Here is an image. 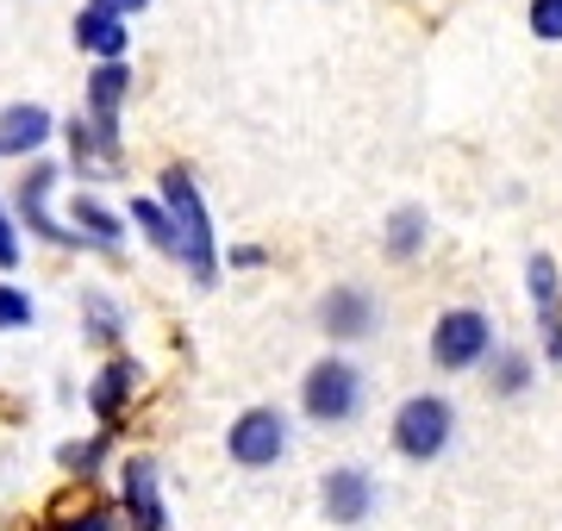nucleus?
Returning <instances> with one entry per match:
<instances>
[{"instance_id":"obj_16","label":"nucleus","mask_w":562,"mask_h":531,"mask_svg":"<svg viewBox=\"0 0 562 531\" xmlns=\"http://www.w3.org/2000/svg\"><path fill=\"white\" fill-rule=\"evenodd\" d=\"M69 44H76L88 63H120V57H132V25L106 20L94 7H81L76 20H69Z\"/></svg>"},{"instance_id":"obj_22","label":"nucleus","mask_w":562,"mask_h":531,"mask_svg":"<svg viewBox=\"0 0 562 531\" xmlns=\"http://www.w3.org/2000/svg\"><path fill=\"white\" fill-rule=\"evenodd\" d=\"M32 326H38V301H32V287H20L13 275H0V338L32 331Z\"/></svg>"},{"instance_id":"obj_18","label":"nucleus","mask_w":562,"mask_h":531,"mask_svg":"<svg viewBox=\"0 0 562 531\" xmlns=\"http://www.w3.org/2000/svg\"><path fill=\"white\" fill-rule=\"evenodd\" d=\"M425 245H431V213L425 206H394L382 225V257L387 263H413V257H425Z\"/></svg>"},{"instance_id":"obj_2","label":"nucleus","mask_w":562,"mask_h":531,"mask_svg":"<svg viewBox=\"0 0 562 531\" xmlns=\"http://www.w3.org/2000/svg\"><path fill=\"white\" fill-rule=\"evenodd\" d=\"M362 407H369V369L344 350H325L319 363H306L301 375V419L319 431H344L357 426Z\"/></svg>"},{"instance_id":"obj_5","label":"nucleus","mask_w":562,"mask_h":531,"mask_svg":"<svg viewBox=\"0 0 562 531\" xmlns=\"http://www.w3.org/2000/svg\"><path fill=\"white\" fill-rule=\"evenodd\" d=\"M387 444L401 463H438L457 444V400L450 394H406L387 419Z\"/></svg>"},{"instance_id":"obj_9","label":"nucleus","mask_w":562,"mask_h":531,"mask_svg":"<svg viewBox=\"0 0 562 531\" xmlns=\"http://www.w3.org/2000/svg\"><path fill=\"white\" fill-rule=\"evenodd\" d=\"M313 326L325 331V344H369L387 326L382 294H369L362 282H331L313 307Z\"/></svg>"},{"instance_id":"obj_10","label":"nucleus","mask_w":562,"mask_h":531,"mask_svg":"<svg viewBox=\"0 0 562 531\" xmlns=\"http://www.w3.org/2000/svg\"><path fill=\"white\" fill-rule=\"evenodd\" d=\"M375 507H382V488H375V475L362 470V463H331V470L319 475V512L325 526L338 531H357L375 519Z\"/></svg>"},{"instance_id":"obj_25","label":"nucleus","mask_w":562,"mask_h":531,"mask_svg":"<svg viewBox=\"0 0 562 531\" xmlns=\"http://www.w3.org/2000/svg\"><path fill=\"white\" fill-rule=\"evenodd\" d=\"M57 531H125V519H120V507H81Z\"/></svg>"},{"instance_id":"obj_19","label":"nucleus","mask_w":562,"mask_h":531,"mask_svg":"<svg viewBox=\"0 0 562 531\" xmlns=\"http://www.w3.org/2000/svg\"><path fill=\"white\" fill-rule=\"evenodd\" d=\"M125 225L157 250L162 263H176V225H169V213H162L157 194H125Z\"/></svg>"},{"instance_id":"obj_1","label":"nucleus","mask_w":562,"mask_h":531,"mask_svg":"<svg viewBox=\"0 0 562 531\" xmlns=\"http://www.w3.org/2000/svg\"><path fill=\"white\" fill-rule=\"evenodd\" d=\"M150 194L162 201V213L176 225V269L194 287H213L225 263H220V231H213V206L201 194V176L188 163H162Z\"/></svg>"},{"instance_id":"obj_12","label":"nucleus","mask_w":562,"mask_h":531,"mask_svg":"<svg viewBox=\"0 0 562 531\" xmlns=\"http://www.w3.org/2000/svg\"><path fill=\"white\" fill-rule=\"evenodd\" d=\"M63 225L81 238V250H101V257H120L125 238H132V225L113 201H106L101 188H76L69 206H63Z\"/></svg>"},{"instance_id":"obj_14","label":"nucleus","mask_w":562,"mask_h":531,"mask_svg":"<svg viewBox=\"0 0 562 531\" xmlns=\"http://www.w3.org/2000/svg\"><path fill=\"white\" fill-rule=\"evenodd\" d=\"M525 294H531V313H538V331H543V357L562 363V269L557 257H525Z\"/></svg>"},{"instance_id":"obj_27","label":"nucleus","mask_w":562,"mask_h":531,"mask_svg":"<svg viewBox=\"0 0 562 531\" xmlns=\"http://www.w3.org/2000/svg\"><path fill=\"white\" fill-rule=\"evenodd\" d=\"M81 7H94V13H106V20H138V13H150V0H81Z\"/></svg>"},{"instance_id":"obj_17","label":"nucleus","mask_w":562,"mask_h":531,"mask_svg":"<svg viewBox=\"0 0 562 531\" xmlns=\"http://www.w3.org/2000/svg\"><path fill=\"white\" fill-rule=\"evenodd\" d=\"M125 101H132V57L88 63V76H81V113H113L120 120Z\"/></svg>"},{"instance_id":"obj_4","label":"nucleus","mask_w":562,"mask_h":531,"mask_svg":"<svg viewBox=\"0 0 562 531\" xmlns=\"http://www.w3.org/2000/svg\"><path fill=\"white\" fill-rule=\"evenodd\" d=\"M494 344H501L494 313L475 307V301L443 307L438 319H431V331H425V357H431V369H443V375H475V369L494 357Z\"/></svg>"},{"instance_id":"obj_15","label":"nucleus","mask_w":562,"mask_h":531,"mask_svg":"<svg viewBox=\"0 0 562 531\" xmlns=\"http://www.w3.org/2000/svg\"><path fill=\"white\" fill-rule=\"evenodd\" d=\"M76 307H81V344L125 350V326H132V313H125L120 294H106V287H81Z\"/></svg>"},{"instance_id":"obj_7","label":"nucleus","mask_w":562,"mask_h":531,"mask_svg":"<svg viewBox=\"0 0 562 531\" xmlns=\"http://www.w3.org/2000/svg\"><path fill=\"white\" fill-rule=\"evenodd\" d=\"M288 450H294V419H288L281 407L257 400V407L232 413V426H225V456H232L244 475L281 470V463H288Z\"/></svg>"},{"instance_id":"obj_26","label":"nucleus","mask_w":562,"mask_h":531,"mask_svg":"<svg viewBox=\"0 0 562 531\" xmlns=\"http://www.w3.org/2000/svg\"><path fill=\"white\" fill-rule=\"evenodd\" d=\"M220 263H225V269H238V275H257V269H269L276 257H269L262 245H225V250H220Z\"/></svg>"},{"instance_id":"obj_11","label":"nucleus","mask_w":562,"mask_h":531,"mask_svg":"<svg viewBox=\"0 0 562 531\" xmlns=\"http://www.w3.org/2000/svg\"><path fill=\"white\" fill-rule=\"evenodd\" d=\"M138 394H144V363L132 350H106V363L94 369V382H88V413H94V426L120 431L125 413L138 407Z\"/></svg>"},{"instance_id":"obj_3","label":"nucleus","mask_w":562,"mask_h":531,"mask_svg":"<svg viewBox=\"0 0 562 531\" xmlns=\"http://www.w3.org/2000/svg\"><path fill=\"white\" fill-rule=\"evenodd\" d=\"M63 182H69V169H63L57 157H32V163H20V176H13L7 206H13V219H20L25 238H38V245H50V250H81V238L57 213V188Z\"/></svg>"},{"instance_id":"obj_8","label":"nucleus","mask_w":562,"mask_h":531,"mask_svg":"<svg viewBox=\"0 0 562 531\" xmlns=\"http://www.w3.org/2000/svg\"><path fill=\"white\" fill-rule=\"evenodd\" d=\"M113 507L125 531H169V494H162V463L150 450L113 456Z\"/></svg>"},{"instance_id":"obj_13","label":"nucleus","mask_w":562,"mask_h":531,"mask_svg":"<svg viewBox=\"0 0 562 531\" xmlns=\"http://www.w3.org/2000/svg\"><path fill=\"white\" fill-rule=\"evenodd\" d=\"M57 138V113L44 101H7L0 106V163H32Z\"/></svg>"},{"instance_id":"obj_20","label":"nucleus","mask_w":562,"mask_h":531,"mask_svg":"<svg viewBox=\"0 0 562 531\" xmlns=\"http://www.w3.org/2000/svg\"><path fill=\"white\" fill-rule=\"evenodd\" d=\"M106 463H113V431H88V438H63L57 444V470L76 475V482H94Z\"/></svg>"},{"instance_id":"obj_6","label":"nucleus","mask_w":562,"mask_h":531,"mask_svg":"<svg viewBox=\"0 0 562 531\" xmlns=\"http://www.w3.org/2000/svg\"><path fill=\"white\" fill-rule=\"evenodd\" d=\"M57 138L69 144V163L63 169L81 188H101L113 176H125V132L113 113H69V120H57Z\"/></svg>"},{"instance_id":"obj_24","label":"nucleus","mask_w":562,"mask_h":531,"mask_svg":"<svg viewBox=\"0 0 562 531\" xmlns=\"http://www.w3.org/2000/svg\"><path fill=\"white\" fill-rule=\"evenodd\" d=\"M20 263H25V231L13 219V206L0 201V275H20Z\"/></svg>"},{"instance_id":"obj_21","label":"nucleus","mask_w":562,"mask_h":531,"mask_svg":"<svg viewBox=\"0 0 562 531\" xmlns=\"http://www.w3.org/2000/svg\"><path fill=\"white\" fill-rule=\"evenodd\" d=\"M482 375H487V394H494V400H519V394L531 388V375H538V369H531V357H525V350L494 344V357L482 363Z\"/></svg>"},{"instance_id":"obj_23","label":"nucleus","mask_w":562,"mask_h":531,"mask_svg":"<svg viewBox=\"0 0 562 531\" xmlns=\"http://www.w3.org/2000/svg\"><path fill=\"white\" fill-rule=\"evenodd\" d=\"M525 32L538 44H562V0H525Z\"/></svg>"}]
</instances>
